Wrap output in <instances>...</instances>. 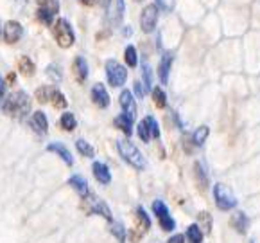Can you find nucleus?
<instances>
[{"instance_id": "nucleus-30", "label": "nucleus", "mask_w": 260, "mask_h": 243, "mask_svg": "<svg viewBox=\"0 0 260 243\" xmlns=\"http://www.w3.org/2000/svg\"><path fill=\"white\" fill-rule=\"evenodd\" d=\"M76 148L79 150V153L84 155V157H93V153H95V151H93V146H90V144L83 139L76 141Z\"/></svg>"}, {"instance_id": "nucleus-33", "label": "nucleus", "mask_w": 260, "mask_h": 243, "mask_svg": "<svg viewBox=\"0 0 260 243\" xmlns=\"http://www.w3.org/2000/svg\"><path fill=\"white\" fill-rule=\"evenodd\" d=\"M144 121H146L147 128H149L151 137H154V139H158V137H160V126H158L156 119H154V117H151V116H147Z\"/></svg>"}, {"instance_id": "nucleus-8", "label": "nucleus", "mask_w": 260, "mask_h": 243, "mask_svg": "<svg viewBox=\"0 0 260 243\" xmlns=\"http://www.w3.org/2000/svg\"><path fill=\"white\" fill-rule=\"evenodd\" d=\"M153 211H154V214L158 216V222H160V225H161V229H164V231H172V229L176 227V222L172 220V216L169 214L167 205H165L161 200L154 202Z\"/></svg>"}, {"instance_id": "nucleus-19", "label": "nucleus", "mask_w": 260, "mask_h": 243, "mask_svg": "<svg viewBox=\"0 0 260 243\" xmlns=\"http://www.w3.org/2000/svg\"><path fill=\"white\" fill-rule=\"evenodd\" d=\"M31 124L36 131L40 133H47V128H49V123H47V117L43 112H35L31 117Z\"/></svg>"}, {"instance_id": "nucleus-40", "label": "nucleus", "mask_w": 260, "mask_h": 243, "mask_svg": "<svg viewBox=\"0 0 260 243\" xmlns=\"http://www.w3.org/2000/svg\"><path fill=\"white\" fill-rule=\"evenodd\" d=\"M135 92H137L138 97H144V96H146L147 90H146V87H142L140 81H135Z\"/></svg>"}, {"instance_id": "nucleus-26", "label": "nucleus", "mask_w": 260, "mask_h": 243, "mask_svg": "<svg viewBox=\"0 0 260 243\" xmlns=\"http://www.w3.org/2000/svg\"><path fill=\"white\" fill-rule=\"evenodd\" d=\"M61 128L63 130H67V131H72V130H76V126H77V121H76V117H74V114H70V112H65L61 116Z\"/></svg>"}, {"instance_id": "nucleus-12", "label": "nucleus", "mask_w": 260, "mask_h": 243, "mask_svg": "<svg viewBox=\"0 0 260 243\" xmlns=\"http://www.w3.org/2000/svg\"><path fill=\"white\" fill-rule=\"evenodd\" d=\"M92 99H93V103H95L99 108H106L108 104H110V94H108V90L104 89V85H101V83L93 85Z\"/></svg>"}, {"instance_id": "nucleus-39", "label": "nucleus", "mask_w": 260, "mask_h": 243, "mask_svg": "<svg viewBox=\"0 0 260 243\" xmlns=\"http://www.w3.org/2000/svg\"><path fill=\"white\" fill-rule=\"evenodd\" d=\"M156 8L161 11H172L174 9V0H156Z\"/></svg>"}, {"instance_id": "nucleus-43", "label": "nucleus", "mask_w": 260, "mask_h": 243, "mask_svg": "<svg viewBox=\"0 0 260 243\" xmlns=\"http://www.w3.org/2000/svg\"><path fill=\"white\" fill-rule=\"evenodd\" d=\"M81 2H83L84 6H92L93 4V0H81Z\"/></svg>"}, {"instance_id": "nucleus-45", "label": "nucleus", "mask_w": 260, "mask_h": 243, "mask_svg": "<svg viewBox=\"0 0 260 243\" xmlns=\"http://www.w3.org/2000/svg\"><path fill=\"white\" fill-rule=\"evenodd\" d=\"M251 243H255V241H251Z\"/></svg>"}, {"instance_id": "nucleus-17", "label": "nucleus", "mask_w": 260, "mask_h": 243, "mask_svg": "<svg viewBox=\"0 0 260 243\" xmlns=\"http://www.w3.org/2000/svg\"><path fill=\"white\" fill-rule=\"evenodd\" d=\"M69 184L72 185L74 191H77L81 197H86V195H88V182L84 180L83 177H79V175H74V177H70Z\"/></svg>"}, {"instance_id": "nucleus-5", "label": "nucleus", "mask_w": 260, "mask_h": 243, "mask_svg": "<svg viewBox=\"0 0 260 243\" xmlns=\"http://www.w3.org/2000/svg\"><path fill=\"white\" fill-rule=\"evenodd\" d=\"M214 198H215V204H217V207L221 209V211H230V209H234L235 205H237V198H235V195L230 191L228 185L221 184V182L215 184Z\"/></svg>"}, {"instance_id": "nucleus-44", "label": "nucleus", "mask_w": 260, "mask_h": 243, "mask_svg": "<svg viewBox=\"0 0 260 243\" xmlns=\"http://www.w3.org/2000/svg\"><path fill=\"white\" fill-rule=\"evenodd\" d=\"M135 2H142V0H135Z\"/></svg>"}, {"instance_id": "nucleus-13", "label": "nucleus", "mask_w": 260, "mask_h": 243, "mask_svg": "<svg viewBox=\"0 0 260 243\" xmlns=\"http://www.w3.org/2000/svg\"><path fill=\"white\" fill-rule=\"evenodd\" d=\"M74 76H76V79L79 81V83H83L86 77H88V63H86V60L83 58V56H77L76 60H74Z\"/></svg>"}, {"instance_id": "nucleus-41", "label": "nucleus", "mask_w": 260, "mask_h": 243, "mask_svg": "<svg viewBox=\"0 0 260 243\" xmlns=\"http://www.w3.org/2000/svg\"><path fill=\"white\" fill-rule=\"evenodd\" d=\"M167 243H185V238H183V234H174Z\"/></svg>"}, {"instance_id": "nucleus-27", "label": "nucleus", "mask_w": 260, "mask_h": 243, "mask_svg": "<svg viewBox=\"0 0 260 243\" xmlns=\"http://www.w3.org/2000/svg\"><path fill=\"white\" fill-rule=\"evenodd\" d=\"M111 234L119 239V243L126 241V229L120 222H111Z\"/></svg>"}, {"instance_id": "nucleus-1", "label": "nucleus", "mask_w": 260, "mask_h": 243, "mask_svg": "<svg viewBox=\"0 0 260 243\" xmlns=\"http://www.w3.org/2000/svg\"><path fill=\"white\" fill-rule=\"evenodd\" d=\"M4 110L9 116L16 117V119H23L27 112L31 110V99L25 92H13L6 97L4 101Z\"/></svg>"}, {"instance_id": "nucleus-9", "label": "nucleus", "mask_w": 260, "mask_h": 243, "mask_svg": "<svg viewBox=\"0 0 260 243\" xmlns=\"http://www.w3.org/2000/svg\"><path fill=\"white\" fill-rule=\"evenodd\" d=\"M120 106H122L124 114L131 121H135V117H137V101H135L133 94L129 90H122V94H120Z\"/></svg>"}, {"instance_id": "nucleus-37", "label": "nucleus", "mask_w": 260, "mask_h": 243, "mask_svg": "<svg viewBox=\"0 0 260 243\" xmlns=\"http://www.w3.org/2000/svg\"><path fill=\"white\" fill-rule=\"evenodd\" d=\"M142 74H144V83H146V90H151V87H153V74H151V67L144 65L142 67Z\"/></svg>"}, {"instance_id": "nucleus-29", "label": "nucleus", "mask_w": 260, "mask_h": 243, "mask_svg": "<svg viewBox=\"0 0 260 243\" xmlns=\"http://www.w3.org/2000/svg\"><path fill=\"white\" fill-rule=\"evenodd\" d=\"M50 103H52L56 108H59V110L67 108V99L59 90H52V94H50Z\"/></svg>"}, {"instance_id": "nucleus-10", "label": "nucleus", "mask_w": 260, "mask_h": 243, "mask_svg": "<svg viewBox=\"0 0 260 243\" xmlns=\"http://www.w3.org/2000/svg\"><path fill=\"white\" fill-rule=\"evenodd\" d=\"M124 0H111L110 8H108V18L113 25H119L124 18Z\"/></svg>"}, {"instance_id": "nucleus-24", "label": "nucleus", "mask_w": 260, "mask_h": 243, "mask_svg": "<svg viewBox=\"0 0 260 243\" xmlns=\"http://www.w3.org/2000/svg\"><path fill=\"white\" fill-rule=\"evenodd\" d=\"M194 170H196V178H198V184L201 189H207L208 185V177L205 173V168L201 166V162H196L194 164Z\"/></svg>"}, {"instance_id": "nucleus-14", "label": "nucleus", "mask_w": 260, "mask_h": 243, "mask_svg": "<svg viewBox=\"0 0 260 243\" xmlns=\"http://www.w3.org/2000/svg\"><path fill=\"white\" fill-rule=\"evenodd\" d=\"M171 65H172V52H165L164 56H161L160 67H158V76H160V81L164 85H167V81H169Z\"/></svg>"}, {"instance_id": "nucleus-23", "label": "nucleus", "mask_w": 260, "mask_h": 243, "mask_svg": "<svg viewBox=\"0 0 260 243\" xmlns=\"http://www.w3.org/2000/svg\"><path fill=\"white\" fill-rule=\"evenodd\" d=\"M38 9H43L50 15H56L59 11V2L57 0H38Z\"/></svg>"}, {"instance_id": "nucleus-22", "label": "nucleus", "mask_w": 260, "mask_h": 243, "mask_svg": "<svg viewBox=\"0 0 260 243\" xmlns=\"http://www.w3.org/2000/svg\"><path fill=\"white\" fill-rule=\"evenodd\" d=\"M187 238L190 243H201L203 241V232L199 229L198 224H192L190 227L187 229Z\"/></svg>"}, {"instance_id": "nucleus-36", "label": "nucleus", "mask_w": 260, "mask_h": 243, "mask_svg": "<svg viewBox=\"0 0 260 243\" xmlns=\"http://www.w3.org/2000/svg\"><path fill=\"white\" fill-rule=\"evenodd\" d=\"M50 94H52L50 87H40V89L36 90V97H38L40 103H47V101L50 99Z\"/></svg>"}, {"instance_id": "nucleus-4", "label": "nucleus", "mask_w": 260, "mask_h": 243, "mask_svg": "<svg viewBox=\"0 0 260 243\" xmlns=\"http://www.w3.org/2000/svg\"><path fill=\"white\" fill-rule=\"evenodd\" d=\"M83 211L88 212V214H99L103 218H106L108 222H113L110 207L104 204V200L93 197V195H86V198L83 200Z\"/></svg>"}, {"instance_id": "nucleus-2", "label": "nucleus", "mask_w": 260, "mask_h": 243, "mask_svg": "<svg viewBox=\"0 0 260 243\" xmlns=\"http://www.w3.org/2000/svg\"><path fill=\"white\" fill-rule=\"evenodd\" d=\"M117 150H119L120 157H122L129 166H133L135 170H144V168H146V158H144L140 150H138L131 141H122V139L117 141Z\"/></svg>"}, {"instance_id": "nucleus-6", "label": "nucleus", "mask_w": 260, "mask_h": 243, "mask_svg": "<svg viewBox=\"0 0 260 243\" xmlns=\"http://www.w3.org/2000/svg\"><path fill=\"white\" fill-rule=\"evenodd\" d=\"M106 76L111 87H122L127 79V70L124 69L119 62L110 60V62L106 63Z\"/></svg>"}, {"instance_id": "nucleus-18", "label": "nucleus", "mask_w": 260, "mask_h": 243, "mask_svg": "<svg viewBox=\"0 0 260 243\" xmlns=\"http://www.w3.org/2000/svg\"><path fill=\"white\" fill-rule=\"evenodd\" d=\"M232 225H234V229L237 232H241V234H244L246 231H248V225H249V220L248 216L244 214V212H235L234 218H232Z\"/></svg>"}, {"instance_id": "nucleus-11", "label": "nucleus", "mask_w": 260, "mask_h": 243, "mask_svg": "<svg viewBox=\"0 0 260 243\" xmlns=\"http://www.w3.org/2000/svg\"><path fill=\"white\" fill-rule=\"evenodd\" d=\"M22 25H20L18 22H15V20H11V22H8L4 25V40L8 43H16L20 38H22Z\"/></svg>"}, {"instance_id": "nucleus-7", "label": "nucleus", "mask_w": 260, "mask_h": 243, "mask_svg": "<svg viewBox=\"0 0 260 243\" xmlns=\"http://www.w3.org/2000/svg\"><path fill=\"white\" fill-rule=\"evenodd\" d=\"M158 22V8L154 4L146 6L140 15V25L144 33H153Z\"/></svg>"}, {"instance_id": "nucleus-31", "label": "nucleus", "mask_w": 260, "mask_h": 243, "mask_svg": "<svg viewBox=\"0 0 260 243\" xmlns=\"http://www.w3.org/2000/svg\"><path fill=\"white\" fill-rule=\"evenodd\" d=\"M124 56H126V63L129 67H137L138 63V56H137V49H135L133 45H127L126 47V52H124Z\"/></svg>"}, {"instance_id": "nucleus-20", "label": "nucleus", "mask_w": 260, "mask_h": 243, "mask_svg": "<svg viewBox=\"0 0 260 243\" xmlns=\"http://www.w3.org/2000/svg\"><path fill=\"white\" fill-rule=\"evenodd\" d=\"M115 126L119 128V130H122L126 135L133 133V121H131L126 114H122V116H119V117H115Z\"/></svg>"}, {"instance_id": "nucleus-21", "label": "nucleus", "mask_w": 260, "mask_h": 243, "mask_svg": "<svg viewBox=\"0 0 260 243\" xmlns=\"http://www.w3.org/2000/svg\"><path fill=\"white\" fill-rule=\"evenodd\" d=\"M208 133H210V130H208V126H201V128H198V130L194 131V135H192V143H194L196 146H203L205 141L208 139Z\"/></svg>"}, {"instance_id": "nucleus-38", "label": "nucleus", "mask_w": 260, "mask_h": 243, "mask_svg": "<svg viewBox=\"0 0 260 243\" xmlns=\"http://www.w3.org/2000/svg\"><path fill=\"white\" fill-rule=\"evenodd\" d=\"M36 18H38L40 22L43 23V25H52L54 15H50V13L43 11V9H38V11H36Z\"/></svg>"}, {"instance_id": "nucleus-3", "label": "nucleus", "mask_w": 260, "mask_h": 243, "mask_svg": "<svg viewBox=\"0 0 260 243\" xmlns=\"http://www.w3.org/2000/svg\"><path fill=\"white\" fill-rule=\"evenodd\" d=\"M52 35L54 38H56L57 45L59 47H72L74 40H76V36H74V31L72 27H70V23L67 22L65 18H59L56 23H54L52 27Z\"/></svg>"}, {"instance_id": "nucleus-28", "label": "nucleus", "mask_w": 260, "mask_h": 243, "mask_svg": "<svg viewBox=\"0 0 260 243\" xmlns=\"http://www.w3.org/2000/svg\"><path fill=\"white\" fill-rule=\"evenodd\" d=\"M137 218H138V222H140L142 232H146L147 229L151 227V218L147 216L146 209H144V207H138V209H137Z\"/></svg>"}, {"instance_id": "nucleus-25", "label": "nucleus", "mask_w": 260, "mask_h": 243, "mask_svg": "<svg viewBox=\"0 0 260 243\" xmlns=\"http://www.w3.org/2000/svg\"><path fill=\"white\" fill-rule=\"evenodd\" d=\"M18 65H20V72H22L23 76H32V74H35V63H32V60L29 58V56H22Z\"/></svg>"}, {"instance_id": "nucleus-32", "label": "nucleus", "mask_w": 260, "mask_h": 243, "mask_svg": "<svg viewBox=\"0 0 260 243\" xmlns=\"http://www.w3.org/2000/svg\"><path fill=\"white\" fill-rule=\"evenodd\" d=\"M199 229H205V232H210L212 231V216L210 212H199Z\"/></svg>"}, {"instance_id": "nucleus-34", "label": "nucleus", "mask_w": 260, "mask_h": 243, "mask_svg": "<svg viewBox=\"0 0 260 243\" xmlns=\"http://www.w3.org/2000/svg\"><path fill=\"white\" fill-rule=\"evenodd\" d=\"M153 99L158 108H165V104H167V96L161 89H153Z\"/></svg>"}, {"instance_id": "nucleus-42", "label": "nucleus", "mask_w": 260, "mask_h": 243, "mask_svg": "<svg viewBox=\"0 0 260 243\" xmlns=\"http://www.w3.org/2000/svg\"><path fill=\"white\" fill-rule=\"evenodd\" d=\"M4 90H6L4 79H2V77H0V96H4Z\"/></svg>"}, {"instance_id": "nucleus-16", "label": "nucleus", "mask_w": 260, "mask_h": 243, "mask_svg": "<svg viewBox=\"0 0 260 243\" xmlns=\"http://www.w3.org/2000/svg\"><path fill=\"white\" fill-rule=\"evenodd\" d=\"M93 175H95V178L101 182V184H110L111 182V175H110V170H108L106 164H101V162H93Z\"/></svg>"}, {"instance_id": "nucleus-35", "label": "nucleus", "mask_w": 260, "mask_h": 243, "mask_svg": "<svg viewBox=\"0 0 260 243\" xmlns=\"http://www.w3.org/2000/svg\"><path fill=\"white\" fill-rule=\"evenodd\" d=\"M137 131H138V137H140L144 143H147V141L151 139V133H149V128H147L146 121H142V123H138L137 126Z\"/></svg>"}, {"instance_id": "nucleus-15", "label": "nucleus", "mask_w": 260, "mask_h": 243, "mask_svg": "<svg viewBox=\"0 0 260 243\" xmlns=\"http://www.w3.org/2000/svg\"><path fill=\"white\" fill-rule=\"evenodd\" d=\"M47 151H50V153H57L59 157L63 158V160L69 164V166H72L74 164V158H72V153L69 151V148L63 146L61 143H50L49 146H47Z\"/></svg>"}]
</instances>
